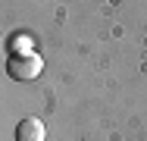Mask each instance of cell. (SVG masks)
Segmentation results:
<instances>
[{
  "instance_id": "6da1fadb",
  "label": "cell",
  "mask_w": 147,
  "mask_h": 141,
  "mask_svg": "<svg viewBox=\"0 0 147 141\" xmlns=\"http://www.w3.org/2000/svg\"><path fill=\"white\" fill-rule=\"evenodd\" d=\"M6 72H9L13 79H19V82H31V79L41 75V60H38L34 54H16L13 60H9Z\"/></svg>"
},
{
  "instance_id": "7a4b0ae2",
  "label": "cell",
  "mask_w": 147,
  "mask_h": 141,
  "mask_svg": "<svg viewBox=\"0 0 147 141\" xmlns=\"http://www.w3.org/2000/svg\"><path fill=\"white\" fill-rule=\"evenodd\" d=\"M44 138H47V129L38 116H25L16 125V141H44Z\"/></svg>"
}]
</instances>
